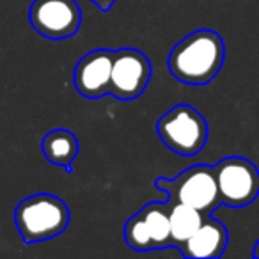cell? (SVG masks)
Listing matches in <instances>:
<instances>
[{"label":"cell","mask_w":259,"mask_h":259,"mask_svg":"<svg viewBox=\"0 0 259 259\" xmlns=\"http://www.w3.org/2000/svg\"><path fill=\"white\" fill-rule=\"evenodd\" d=\"M112 62L114 50L108 48H98L83 55L73 73L76 91L89 100H98L110 94Z\"/></svg>","instance_id":"obj_8"},{"label":"cell","mask_w":259,"mask_h":259,"mask_svg":"<svg viewBox=\"0 0 259 259\" xmlns=\"http://www.w3.org/2000/svg\"><path fill=\"white\" fill-rule=\"evenodd\" d=\"M169 219H170V241H172V247H176L180 250L185 241L201 227L206 215L199 211V209L192 208V206L183 204V202H172Z\"/></svg>","instance_id":"obj_12"},{"label":"cell","mask_w":259,"mask_h":259,"mask_svg":"<svg viewBox=\"0 0 259 259\" xmlns=\"http://www.w3.org/2000/svg\"><path fill=\"white\" fill-rule=\"evenodd\" d=\"M124 240L130 248H134L137 252L156 250L155 243L151 240V234H149L148 227H146V222L142 220V217L139 213H135L134 217H130L128 222H126Z\"/></svg>","instance_id":"obj_13"},{"label":"cell","mask_w":259,"mask_h":259,"mask_svg":"<svg viewBox=\"0 0 259 259\" xmlns=\"http://www.w3.org/2000/svg\"><path fill=\"white\" fill-rule=\"evenodd\" d=\"M252 255H254V257H259V240L255 241V245H254V250H252Z\"/></svg>","instance_id":"obj_15"},{"label":"cell","mask_w":259,"mask_h":259,"mask_svg":"<svg viewBox=\"0 0 259 259\" xmlns=\"http://www.w3.org/2000/svg\"><path fill=\"white\" fill-rule=\"evenodd\" d=\"M32 29L52 41L73 37L82 25V11L76 0H34L29 9Z\"/></svg>","instance_id":"obj_6"},{"label":"cell","mask_w":259,"mask_h":259,"mask_svg":"<svg viewBox=\"0 0 259 259\" xmlns=\"http://www.w3.org/2000/svg\"><path fill=\"white\" fill-rule=\"evenodd\" d=\"M160 141L167 149L181 156H194L208 142V122L192 105L181 103L167 110L156 124Z\"/></svg>","instance_id":"obj_3"},{"label":"cell","mask_w":259,"mask_h":259,"mask_svg":"<svg viewBox=\"0 0 259 259\" xmlns=\"http://www.w3.org/2000/svg\"><path fill=\"white\" fill-rule=\"evenodd\" d=\"M94 6H96L100 11H103V13H107V11H110L112 9V6L117 2V0H91Z\"/></svg>","instance_id":"obj_14"},{"label":"cell","mask_w":259,"mask_h":259,"mask_svg":"<svg viewBox=\"0 0 259 259\" xmlns=\"http://www.w3.org/2000/svg\"><path fill=\"white\" fill-rule=\"evenodd\" d=\"M41 151L50 163L71 172L73 162L78 155V141L69 130H52L41 141Z\"/></svg>","instance_id":"obj_10"},{"label":"cell","mask_w":259,"mask_h":259,"mask_svg":"<svg viewBox=\"0 0 259 259\" xmlns=\"http://www.w3.org/2000/svg\"><path fill=\"white\" fill-rule=\"evenodd\" d=\"M229 234L222 222L206 217L197 231L188 238L180 248L185 257L192 259H213L220 257L226 252Z\"/></svg>","instance_id":"obj_9"},{"label":"cell","mask_w":259,"mask_h":259,"mask_svg":"<svg viewBox=\"0 0 259 259\" xmlns=\"http://www.w3.org/2000/svg\"><path fill=\"white\" fill-rule=\"evenodd\" d=\"M170 206L172 202L169 199L162 202H149L139 211L142 220L146 222L151 240L155 243V248H165L172 247L170 241Z\"/></svg>","instance_id":"obj_11"},{"label":"cell","mask_w":259,"mask_h":259,"mask_svg":"<svg viewBox=\"0 0 259 259\" xmlns=\"http://www.w3.org/2000/svg\"><path fill=\"white\" fill-rule=\"evenodd\" d=\"M71 213L61 197L54 194H34L15 209V224L25 243L47 241L59 236L69 226Z\"/></svg>","instance_id":"obj_2"},{"label":"cell","mask_w":259,"mask_h":259,"mask_svg":"<svg viewBox=\"0 0 259 259\" xmlns=\"http://www.w3.org/2000/svg\"><path fill=\"white\" fill-rule=\"evenodd\" d=\"M226 61V45L219 32L199 29L178 41L170 50L167 68L187 85H206L220 73Z\"/></svg>","instance_id":"obj_1"},{"label":"cell","mask_w":259,"mask_h":259,"mask_svg":"<svg viewBox=\"0 0 259 259\" xmlns=\"http://www.w3.org/2000/svg\"><path fill=\"white\" fill-rule=\"evenodd\" d=\"M155 185L158 190L165 192L170 202H183L199 209L206 217L222 204L215 170L209 165H192L172 180L163 176L158 178Z\"/></svg>","instance_id":"obj_4"},{"label":"cell","mask_w":259,"mask_h":259,"mask_svg":"<svg viewBox=\"0 0 259 259\" xmlns=\"http://www.w3.org/2000/svg\"><path fill=\"white\" fill-rule=\"evenodd\" d=\"M220 202L229 208H245L259 195V169L243 156H226L213 165Z\"/></svg>","instance_id":"obj_5"},{"label":"cell","mask_w":259,"mask_h":259,"mask_svg":"<svg viewBox=\"0 0 259 259\" xmlns=\"http://www.w3.org/2000/svg\"><path fill=\"white\" fill-rule=\"evenodd\" d=\"M151 80V62L137 48L114 50L110 94L121 101L139 98Z\"/></svg>","instance_id":"obj_7"}]
</instances>
